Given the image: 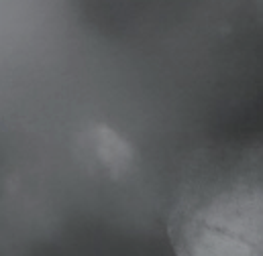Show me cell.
I'll list each match as a JSON object with an SVG mask.
<instances>
[{"mask_svg":"<svg viewBox=\"0 0 263 256\" xmlns=\"http://www.w3.org/2000/svg\"><path fill=\"white\" fill-rule=\"evenodd\" d=\"M167 234L176 256H263V144L192 151L174 185Z\"/></svg>","mask_w":263,"mask_h":256,"instance_id":"obj_1","label":"cell"},{"mask_svg":"<svg viewBox=\"0 0 263 256\" xmlns=\"http://www.w3.org/2000/svg\"><path fill=\"white\" fill-rule=\"evenodd\" d=\"M78 151L96 169L115 179L127 175L137 159L131 142L108 124H92L82 130L78 136Z\"/></svg>","mask_w":263,"mask_h":256,"instance_id":"obj_2","label":"cell"}]
</instances>
